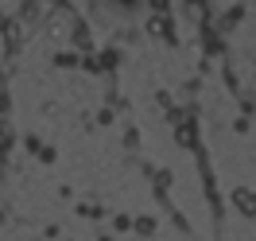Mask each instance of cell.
<instances>
[{"label": "cell", "mask_w": 256, "mask_h": 241, "mask_svg": "<svg viewBox=\"0 0 256 241\" xmlns=\"http://www.w3.org/2000/svg\"><path fill=\"white\" fill-rule=\"evenodd\" d=\"M237 202L244 210H248V214H256V194H248V191H237Z\"/></svg>", "instance_id": "6da1fadb"}]
</instances>
